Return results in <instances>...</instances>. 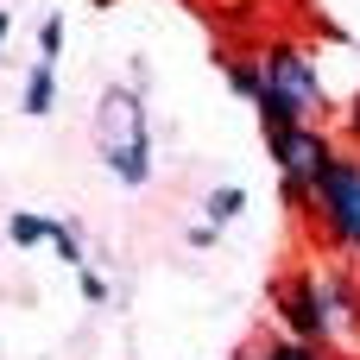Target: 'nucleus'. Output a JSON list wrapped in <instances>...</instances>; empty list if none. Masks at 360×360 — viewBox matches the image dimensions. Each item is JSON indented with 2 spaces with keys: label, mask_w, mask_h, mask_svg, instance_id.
<instances>
[{
  "label": "nucleus",
  "mask_w": 360,
  "mask_h": 360,
  "mask_svg": "<svg viewBox=\"0 0 360 360\" xmlns=\"http://www.w3.org/2000/svg\"><path fill=\"white\" fill-rule=\"evenodd\" d=\"M51 215H32V209H19V215H6V240L13 247H51Z\"/></svg>",
  "instance_id": "nucleus-10"
},
{
  "label": "nucleus",
  "mask_w": 360,
  "mask_h": 360,
  "mask_svg": "<svg viewBox=\"0 0 360 360\" xmlns=\"http://www.w3.org/2000/svg\"><path fill=\"white\" fill-rule=\"evenodd\" d=\"M57 51H63V13H44L38 19V63H57Z\"/></svg>",
  "instance_id": "nucleus-12"
},
{
  "label": "nucleus",
  "mask_w": 360,
  "mask_h": 360,
  "mask_svg": "<svg viewBox=\"0 0 360 360\" xmlns=\"http://www.w3.org/2000/svg\"><path fill=\"white\" fill-rule=\"evenodd\" d=\"M272 310H278V329H285V335L323 348V316H316V291H310V272H304V266H291V272L272 285Z\"/></svg>",
  "instance_id": "nucleus-6"
},
{
  "label": "nucleus",
  "mask_w": 360,
  "mask_h": 360,
  "mask_svg": "<svg viewBox=\"0 0 360 360\" xmlns=\"http://www.w3.org/2000/svg\"><path fill=\"white\" fill-rule=\"evenodd\" d=\"M215 234H221V228H209V221H196V228H190V247H196V253H209V247H215Z\"/></svg>",
  "instance_id": "nucleus-15"
},
{
  "label": "nucleus",
  "mask_w": 360,
  "mask_h": 360,
  "mask_svg": "<svg viewBox=\"0 0 360 360\" xmlns=\"http://www.w3.org/2000/svg\"><path fill=\"white\" fill-rule=\"evenodd\" d=\"M82 297H89V304H108V278L89 272V266H82Z\"/></svg>",
  "instance_id": "nucleus-14"
},
{
  "label": "nucleus",
  "mask_w": 360,
  "mask_h": 360,
  "mask_svg": "<svg viewBox=\"0 0 360 360\" xmlns=\"http://www.w3.org/2000/svg\"><path fill=\"white\" fill-rule=\"evenodd\" d=\"M240 209H247V190H240V184H221V190L202 196V221H209V228H228Z\"/></svg>",
  "instance_id": "nucleus-9"
},
{
  "label": "nucleus",
  "mask_w": 360,
  "mask_h": 360,
  "mask_svg": "<svg viewBox=\"0 0 360 360\" xmlns=\"http://www.w3.org/2000/svg\"><path fill=\"white\" fill-rule=\"evenodd\" d=\"M316 316H323V348L342 360H360V266L354 259H304Z\"/></svg>",
  "instance_id": "nucleus-4"
},
{
  "label": "nucleus",
  "mask_w": 360,
  "mask_h": 360,
  "mask_svg": "<svg viewBox=\"0 0 360 360\" xmlns=\"http://www.w3.org/2000/svg\"><path fill=\"white\" fill-rule=\"evenodd\" d=\"M234 360H259V342H240V348H234Z\"/></svg>",
  "instance_id": "nucleus-16"
},
{
  "label": "nucleus",
  "mask_w": 360,
  "mask_h": 360,
  "mask_svg": "<svg viewBox=\"0 0 360 360\" xmlns=\"http://www.w3.org/2000/svg\"><path fill=\"white\" fill-rule=\"evenodd\" d=\"M335 139H342L348 152H360V89L348 95V108H342V120H335Z\"/></svg>",
  "instance_id": "nucleus-13"
},
{
  "label": "nucleus",
  "mask_w": 360,
  "mask_h": 360,
  "mask_svg": "<svg viewBox=\"0 0 360 360\" xmlns=\"http://www.w3.org/2000/svg\"><path fill=\"white\" fill-rule=\"evenodd\" d=\"M19 108H25L32 120H44V114L57 108V63H32V70H25V89H19Z\"/></svg>",
  "instance_id": "nucleus-8"
},
{
  "label": "nucleus",
  "mask_w": 360,
  "mask_h": 360,
  "mask_svg": "<svg viewBox=\"0 0 360 360\" xmlns=\"http://www.w3.org/2000/svg\"><path fill=\"white\" fill-rule=\"evenodd\" d=\"M304 221H310V240H316L329 259H354L360 266V152L335 146V158H329L323 177L310 184Z\"/></svg>",
  "instance_id": "nucleus-2"
},
{
  "label": "nucleus",
  "mask_w": 360,
  "mask_h": 360,
  "mask_svg": "<svg viewBox=\"0 0 360 360\" xmlns=\"http://www.w3.org/2000/svg\"><path fill=\"white\" fill-rule=\"evenodd\" d=\"M6 32H13V13H6V6H0V44H6Z\"/></svg>",
  "instance_id": "nucleus-17"
},
{
  "label": "nucleus",
  "mask_w": 360,
  "mask_h": 360,
  "mask_svg": "<svg viewBox=\"0 0 360 360\" xmlns=\"http://www.w3.org/2000/svg\"><path fill=\"white\" fill-rule=\"evenodd\" d=\"M221 76H228V89H234L240 101H259V95H266V63H259V51L221 57Z\"/></svg>",
  "instance_id": "nucleus-7"
},
{
  "label": "nucleus",
  "mask_w": 360,
  "mask_h": 360,
  "mask_svg": "<svg viewBox=\"0 0 360 360\" xmlns=\"http://www.w3.org/2000/svg\"><path fill=\"white\" fill-rule=\"evenodd\" d=\"M335 146H342V139H335L323 120H297V127L266 133V152H272V165H278V196H285L291 215H304L310 184L323 177V165L335 158Z\"/></svg>",
  "instance_id": "nucleus-5"
},
{
  "label": "nucleus",
  "mask_w": 360,
  "mask_h": 360,
  "mask_svg": "<svg viewBox=\"0 0 360 360\" xmlns=\"http://www.w3.org/2000/svg\"><path fill=\"white\" fill-rule=\"evenodd\" d=\"M95 146H101V165H108L114 184H127V190L152 184V120H146L133 82H108V89H101Z\"/></svg>",
  "instance_id": "nucleus-3"
},
{
  "label": "nucleus",
  "mask_w": 360,
  "mask_h": 360,
  "mask_svg": "<svg viewBox=\"0 0 360 360\" xmlns=\"http://www.w3.org/2000/svg\"><path fill=\"white\" fill-rule=\"evenodd\" d=\"M259 63H266V95L253 101L259 133H278V127H297V120H329V82H323L310 44L272 38V44H259Z\"/></svg>",
  "instance_id": "nucleus-1"
},
{
  "label": "nucleus",
  "mask_w": 360,
  "mask_h": 360,
  "mask_svg": "<svg viewBox=\"0 0 360 360\" xmlns=\"http://www.w3.org/2000/svg\"><path fill=\"white\" fill-rule=\"evenodd\" d=\"M51 253H57L63 266H76V272L89 266V253H82V234H76L70 221H57V228H51Z\"/></svg>",
  "instance_id": "nucleus-11"
}]
</instances>
